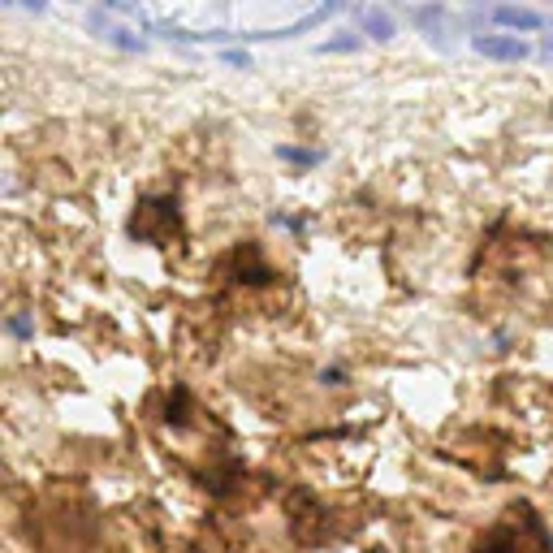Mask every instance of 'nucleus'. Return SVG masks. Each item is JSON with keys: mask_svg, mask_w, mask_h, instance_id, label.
Returning <instances> with one entry per match:
<instances>
[{"mask_svg": "<svg viewBox=\"0 0 553 553\" xmlns=\"http://www.w3.org/2000/svg\"><path fill=\"white\" fill-rule=\"evenodd\" d=\"M276 160L298 164V169H312V164H324L329 152H324V147H295V143H281V147H276Z\"/></svg>", "mask_w": 553, "mask_h": 553, "instance_id": "5", "label": "nucleus"}, {"mask_svg": "<svg viewBox=\"0 0 553 553\" xmlns=\"http://www.w3.org/2000/svg\"><path fill=\"white\" fill-rule=\"evenodd\" d=\"M489 18L497 22V26H506V31H540L545 26V14L540 9H514V5H497V9H489Z\"/></svg>", "mask_w": 553, "mask_h": 553, "instance_id": "3", "label": "nucleus"}, {"mask_svg": "<svg viewBox=\"0 0 553 553\" xmlns=\"http://www.w3.org/2000/svg\"><path fill=\"white\" fill-rule=\"evenodd\" d=\"M472 48L489 61H523L532 52V48L519 40V35H511V31H480V35H472Z\"/></svg>", "mask_w": 553, "mask_h": 553, "instance_id": "1", "label": "nucleus"}, {"mask_svg": "<svg viewBox=\"0 0 553 553\" xmlns=\"http://www.w3.org/2000/svg\"><path fill=\"white\" fill-rule=\"evenodd\" d=\"M411 22H419V26L433 31L436 22H450V9H445V5H419V9H411Z\"/></svg>", "mask_w": 553, "mask_h": 553, "instance_id": "7", "label": "nucleus"}, {"mask_svg": "<svg viewBox=\"0 0 553 553\" xmlns=\"http://www.w3.org/2000/svg\"><path fill=\"white\" fill-rule=\"evenodd\" d=\"M320 385H324V389H342V385H346V368H342V363L320 368Z\"/></svg>", "mask_w": 553, "mask_h": 553, "instance_id": "9", "label": "nucleus"}, {"mask_svg": "<svg viewBox=\"0 0 553 553\" xmlns=\"http://www.w3.org/2000/svg\"><path fill=\"white\" fill-rule=\"evenodd\" d=\"M359 35H368V40H376V43L394 40V18L380 14V9H363V14H359Z\"/></svg>", "mask_w": 553, "mask_h": 553, "instance_id": "4", "label": "nucleus"}, {"mask_svg": "<svg viewBox=\"0 0 553 553\" xmlns=\"http://www.w3.org/2000/svg\"><path fill=\"white\" fill-rule=\"evenodd\" d=\"M225 61H230V65H238V70H251V52H242V48H230V52H225Z\"/></svg>", "mask_w": 553, "mask_h": 553, "instance_id": "10", "label": "nucleus"}, {"mask_svg": "<svg viewBox=\"0 0 553 553\" xmlns=\"http://www.w3.org/2000/svg\"><path fill=\"white\" fill-rule=\"evenodd\" d=\"M5 329L18 337V342H31V337H35V320L26 316V312H14V316L5 320Z\"/></svg>", "mask_w": 553, "mask_h": 553, "instance_id": "8", "label": "nucleus"}, {"mask_svg": "<svg viewBox=\"0 0 553 553\" xmlns=\"http://www.w3.org/2000/svg\"><path fill=\"white\" fill-rule=\"evenodd\" d=\"M359 48H363V40H359V31H342L337 40L316 43V52H324V57H333V52H359Z\"/></svg>", "mask_w": 553, "mask_h": 553, "instance_id": "6", "label": "nucleus"}, {"mask_svg": "<svg viewBox=\"0 0 553 553\" xmlns=\"http://www.w3.org/2000/svg\"><path fill=\"white\" fill-rule=\"evenodd\" d=\"M91 26H96V35L104 43H113V48H117V52H130V57H138V52H147V40H138L135 31H126V26H113V22H104V14H91Z\"/></svg>", "mask_w": 553, "mask_h": 553, "instance_id": "2", "label": "nucleus"}]
</instances>
